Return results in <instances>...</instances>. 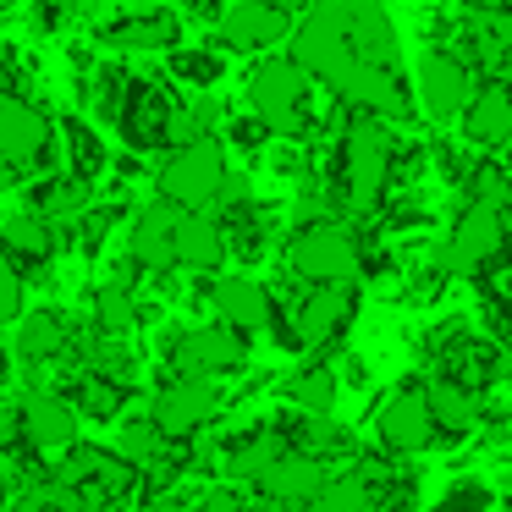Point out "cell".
<instances>
[{
	"instance_id": "24",
	"label": "cell",
	"mask_w": 512,
	"mask_h": 512,
	"mask_svg": "<svg viewBox=\"0 0 512 512\" xmlns=\"http://www.w3.org/2000/svg\"><path fill=\"white\" fill-rule=\"evenodd\" d=\"M287 402L298 413H309V419H331V408H336V375H331V364L298 369V375L287 380Z\"/></svg>"
},
{
	"instance_id": "12",
	"label": "cell",
	"mask_w": 512,
	"mask_h": 512,
	"mask_svg": "<svg viewBox=\"0 0 512 512\" xmlns=\"http://www.w3.org/2000/svg\"><path fill=\"white\" fill-rule=\"evenodd\" d=\"M45 144H50L45 116L28 100H17V94H0V166H12L17 177H23V171L45 155Z\"/></svg>"
},
{
	"instance_id": "2",
	"label": "cell",
	"mask_w": 512,
	"mask_h": 512,
	"mask_svg": "<svg viewBox=\"0 0 512 512\" xmlns=\"http://www.w3.org/2000/svg\"><path fill=\"white\" fill-rule=\"evenodd\" d=\"M221 188H226V155L215 138H188L160 166V199L171 210H204V204L221 199Z\"/></svg>"
},
{
	"instance_id": "38",
	"label": "cell",
	"mask_w": 512,
	"mask_h": 512,
	"mask_svg": "<svg viewBox=\"0 0 512 512\" xmlns=\"http://www.w3.org/2000/svg\"><path fill=\"white\" fill-rule=\"evenodd\" d=\"M276 6H281V12H309L314 0H276Z\"/></svg>"
},
{
	"instance_id": "23",
	"label": "cell",
	"mask_w": 512,
	"mask_h": 512,
	"mask_svg": "<svg viewBox=\"0 0 512 512\" xmlns=\"http://www.w3.org/2000/svg\"><path fill=\"white\" fill-rule=\"evenodd\" d=\"M0 254H17V259H50V248H56V226L45 221L39 210H23V215H6V226H0Z\"/></svg>"
},
{
	"instance_id": "14",
	"label": "cell",
	"mask_w": 512,
	"mask_h": 512,
	"mask_svg": "<svg viewBox=\"0 0 512 512\" xmlns=\"http://www.w3.org/2000/svg\"><path fill=\"white\" fill-rule=\"evenodd\" d=\"M292 34V17L276 0H232V12L221 17V39L232 50H265Z\"/></svg>"
},
{
	"instance_id": "41",
	"label": "cell",
	"mask_w": 512,
	"mask_h": 512,
	"mask_svg": "<svg viewBox=\"0 0 512 512\" xmlns=\"http://www.w3.org/2000/svg\"><path fill=\"white\" fill-rule=\"evenodd\" d=\"M0 380H6V347H0Z\"/></svg>"
},
{
	"instance_id": "20",
	"label": "cell",
	"mask_w": 512,
	"mask_h": 512,
	"mask_svg": "<svg viewBox=\"0 0 512 512\" xmlns=\"http://www.w3.org/2000/svg\"><path fill=\"white\" fill-rule=\"evenodd\" d=\"M177 215L182 210H171V204L160 199V204H149V210L133 221V259L144 270H171V265H177V259H171V232H177Z\"/></svg>"
},
{
	"instance_id": "25",
	"label": "cell",
	"mask_w": 512,
	"mask_h": 512,
	"mask_svg": "<svg viewBox=\"0 0 512 512\" xmlns=\"http://www.w3.org/2000/svg\"><path fill=\"white\" fill-rule=\"evenodd\" d=\"M61 347H67V320L50 309L28 314L23 325H17V353L28 358V364H39V358H61Z\"/></svg>"
},
{
	"instance_id": "40",
	"label": "cell",
	"mask_w": 512,
	"mask_h": 512,
	"mask_svg": "<svg viewBox=\"0 0 512 512\" xmlns=\"http://www.w3.org/2000/svg\"><path fill=\"white\" fill-rule=\"evenodd\" d=\"M56 6H67V12H78V6H83V0H56Z\"/></svg>"
},
{
	"instance_id": "28",
	"label": "cell",
	"mask_w": 512,
	"mask_h": 512,
	"mask_svg": "<svg viewBox=\"0 0 512 512\" xmlns=\"http://www.w3.org/2000/svg\"><path fill=\"white\" fill-rule=\"evenodd\" d=\"M298 512H375V490H369L358 474L325 479V490H320L314 501H303Z\"/></svg>"
},
{
	"instance_id": "34",
	"label": "cell",
	"mask_w": 512,
	"mask_h": 512,
	"mask_svg": "<svg viewBox=\"0 0 512 512\" xmlns=\"http://www.w3.org/2000/svg\"><path fill=\"white\" fill-rule=\"evenodd\" d=\"M479 507H490V490L479 485V479H463V485L446 490L441 507H435V512H479Z\"/></svg>"
},
{
	"instance_id": "26",
	"label": "cell",
	"mask_w": 512,
	"mask_h": 512,
	"mask_svg": "<svg viewBox=\"0 0 512 512\" xmlns=\"http://www.w3.org/2000/svg\"><path fill=\"white\" fill-rule=\"evenodd\" d=\"M89 210H94V188L83 177H56V182H45V193H39V215H45L50 226L56 221H83Z\"/></svg>"
},
{
	"instance_id": "7",
	"label": "cell",
	"mask_w": 512,
	"mask_h": 512,
	"mask_svg": "<svg viewBox=\"0 0 512 512\" xmlns=\"http://www.w3.org/2000/svg\"><path fill=\"white\" fill-rule=\"evenodd\" d=\"M12 424L17 435H23L28 452L39 457H61L67 446H78V408H72L67 397H56V391H28L23 402L12 408Z\"/></svg>"
},
{
	"instance_id": "42",
	"label": "cell",
	"mask_w": 512,
	"mask_h": 512,
	"mask_svg": "<svg viewBox=\"0 0 512 512\" xmlns=\"http://www.w3.org/2000/svg\"><path fill=\"white\" fill-rule=\"evenodd\" d=\"M507 512H512V507H507Z\"/></svg>"
},
{
	"instance_id": "5",
	"label": "cell",
	"mask_w": 512,
	"mask_h": 512,
	"mask_svg": "<svg viewBox=\"0 0 512 512\" xmlns=\"http://www.w3.org/2000/svg\"><path fill=\"white\" fill-rule=\"evenodd\" d=\"M386 177H391V133L375 122V116H364V122H353L347 138H342L347 204H353V210H369V204L380 199V188H386Z\"/></svg>"
},
{
	"instance_id": "17",
	"label": "cell",
	"mask_w": 512,
	"mask_h": 512,
	"mask_svg": "<svg viewBox=\"0 0 512 512\" xmlns=\"http://www.w3.org/2000/svg\"><path fill=\"white\" fill-rule=\"evenodd\" d=\"M171 259H177L182 270H215L226 259V232L221 221H210L204 210H182L177 215V232H171Z\"/></svg>"
},
{
	"instance_id": "37",
	"label": "cell",
	"mask_w": 512,
	"mask_h": 512,
	"mask_svg": "<svg viewBox=\"0 0 512 512\" xmlns=\"http://www.w3.org/2000/svg\"><path fill=\"white\" fill-rule=\"evenodd\" d=\"M17 182H23V177H17L12 166H0V193H6V188H17Z\"/></svg>"
},
{
	"instance_id": "11",
	"label": "cell",
	"mask_w": 512,
	"mask_h": 512,
	"mask_svg": "<svg viewBox=\"0 0 512 512\" xmlns=\"http://www.w3.org/2000/svg\"><path fill=\"white\" fill-rule=\"evenodd\" d=\"M501 243H507V226H501V210H490V204H468L463 221L452 226V243H446V270H485L490 259L501 254Z\"/></svg>"
},
{
	"instance_id": "3",
	"label": "cell",
	"mask_w": 512,
	"mask_h": 512,
	"mask_svg": "<svg viewBox=\"0 0 512 512\" xmlns=\"http://www.w3.org/2000/svg\"><path fill=\"white\" fill-rule=\"evenodd\" d=\"M248 100H254L259 127L281 138H303L309 133V72L292 67V61H265L248 83Z\"/></svg>"
},
{
	"instance_id": "31",
	"label": "cell",
	"mask_w": 512,
	"mask_h": 512,
	"mask_svg": "<svg viewBox=\"0 0 512 512\" xmlns=\"http://www.w3.org/2000/svg\"><path fill=\"white\" fill-rule=\"evenodd\" d=\"M61 133H67V149H72V177H83V182H89L94 171L105 166V149H100V138H94L83 122H67Z\"/></svg>"
},
{
	"instance_id": "22",
	"label": "cell",
	"mask_w": 512,
	"mask_h": 512,
	"mask_svg": "<svg viewBox=\"0 0 512 512\" xmlns=\"http://www.w3.org/2000/svg\"><path fill=\"white\" fill-rule=\"evenodd\" d=\"M127 391H133V386H122V380L89 369V375H78V391H72L67 402L78 408V419L105 424V419H122V413H127Z\"/></svg>"
},
{
	"instance_id": "4",
	"label": "cell",
	"mask_w": 512,
	"mask_h": 512,
	"mask_svg": "<svg viewBox=\"0 0 512 512\" xmlns=\"http://www.w3.org/2000/svg\"><path fill=\"white\" fill-rule=\"evenodd\" d=\"M221 419V386L204 375H177L160 386V397L149 402V424H155L166 441H193L210 424Z\"/></svg>"
},
{
	"instance_id": "32",
	"label": "cell",
	"mask_w": 512,
	"mask_h": 512,
	"mask_svg": "<svg viewBox=\"0 0 512 512\" xmlns=\"http://www.w3.org/2000/svg\"><path fill=\"white\" fill-rule=\"evenodd\" d=\"M171 67H177V78L193 83V89H210V83L221 78V56H210V50H182Z\"/></svg>"
},
{
	"instance_id": "21",
	"label": "cell",
	"mask_w": 512,
	"mask_h": 512,
	"mask_svg": "<svg viewBox=\"0 0 512 512\" xmlns=\"http://www.w3.org/2000/svg\"><path fill=\"white\" fill-rule=\"evenodd\" d=\"M424 408H430L435 430H446V435H468L479 419L474 391L457 386V380H430V386H424Z\"/></svg>"
},
{
	"instance_id": "19",
	"label": "cell",
	"mask_w": 512,
	"mask_h": 512,
	"mask_svg": "<svg viewBox=\"0 0 512 512\" xmlns=\"http://www.w3.org/2000/svg\"><path fill=\"white\" fill-rule=\"evenodd\" d=\"M463 133H468V144H507L512 138V89L507 83H485L479 94H468Z\"/></svg>"
},
{
	"instance_id": "35",
	"label": "cell",
	"mask_w": 512,
	"mask_h": 512,
	"mask_svg": "<svg viewBox=\"0 0 512 512\" xmlns=\"http://www.w3.org/2000/svg\"><path fill=\"white\" fill-rule=\"evenodd\" d=\"M171 512H243V501L232 490H210L204 501H188V507H171Z\"/></svg>"
},
{
	"instance_id": "18",
	"label": "cell",
	"mask_w": 512,
	"mask_h": 512,
	"mask_svg": "<svg viewBox=\"0 0 512 512\" xmlns=\"http://www.w3.org/2000/svg\"><path fill=\"white\" fill-rule=\"evenodd\" d=\"M122 133H127V144L133 149H155V144H166L171 138V105H166V94L160 89H149V83H133L127 89V105H122Z\"/></svg>"
},
{
	"instance_id": "39",
	"label": "cell",
	"mask_w": 512,
	"mask_h": 512,
	"mask_svg": "<svg viewBox=\"0 0 512 512\" xmlns=\"http://www.w3.org/2000/svg\"><path fill=\"white\" fill-rule=\"evenodd\" d=\"M6 496H12V474L0 468V512H6Z\"/></svg>"
},
{
	"instance_id": "15",
	"label": "cell",
	"mask_w": 512,
	"mask_h": 512,
	"mask_svg": "<svg viewBox=\"0 0 512 512\" xmlns=\"http://www.w3.org/2000/svg\"><path fill=\"white\" fill-rule=\"evenodd\" d=\"M468 94H474V83H468L463 61H452V56H424L419 61V105L435 116V122L463 116Z\"/></svg>"
},
{
	"instance_id": "27",
	"label": "cell",
	"mask_w": 512,
	"mask_h": 512,
	"mask_svg": "<svg viewBox=\"0 0 512 512\" xmlns=\"http://www.w3.org/2000/svg\"><path fill=\"white\" fill-rule=\"evenodd\" d=\"M166 446H171V441L155 430V424H149V413H144V419H127L122 435H116V452H122L127 463L138 468V474H144V468H155L160 457H166Z\"/></svg>"
},
{
	"instance_id": "6",
	"label": "cell",
	"mask_w": 512,
	"mask_h": 512,
	"mask_svg": "<svg viewBox=\"0 0 512 512\" xmlns=\"http://www.w3.org/2000/svg\"><path fill=\"white\" fill-rule=\"evenodd\" d=\"M287 265L298 270L303 281H314V287H331V281H353V276H358V243H353V232H347V226H336V221H314V226H303V232L292 237Z\"/></svg>"
},
{
	"instance_id": "30",
	"label": "cell",
	"mask_w": 512,
	"mask_h": 512,
	"mask_svg": "<svg viewBox=\"0 0 512 512\" xmlns=\"http://www.w3.org/2000/svg\"><path fill=\"white\" fill-rule=\"evenodd\" d=\"M133 325H138L133 292L127 287H100V298H94V331H100L105 342H116V336H127Z\"/></svg>"
},
{
	"instance_id": "16",
	"label": "cell",
	"mask_w": 512,
	"mask_h": 512,
	"mask_svg": "<svg viewBox=\"0 0 512 512\" xmlns=\"http://www.w3.org/2000/svg\"><path fill=\"white\" fill-rule=\"evenodd\" d=\"M210 303H215V314H221V325H232L237 336H243V331H265V325L276 320V303H270V292L259 287V281H248V276L215 281Z\"/></svg>"
},
{
	"instance_id": "9",
	"label": "cell",
	"mask_w": 512,
	"mask_h": 512,
	"mask_svg": "<svg viewBox=\"0 0 512 512\" xmlns=\"http://www.w3.org/2000/svg\"><path fill=\"white\" fill-rule=\"evenodd\" d=\"M353 309H358L353 281H331V287H314L309 298L298 303V314L287 320L292 347H325V342H336V336L347 331V320H353Z\"/></svg>"
},
{
	"instance_id": "1",
	"label": "cell",
	"mask_w": 512,
	"mask_h": 512,
	"mask_svg": "<svg viewBox=\"0 0 512 512\" xmlns=\"http://www.w3.org/2000/svg\"><path fill=\"white\" fill-rule=\"evenodd\" d=\"M287 61L303 67L309 78H320L336 100L358 105L369 116L408 111L402 45L380 0H314L303 23L292 28Z\"/></svg>"
},
{
	"instance_id": "29",
	"label": "cell",
	"mask_w": 512,
	"mask_h": 512,
	"mask_svg": "<svg viewBox=\"0 0 512 512\" xmlns=\"http://www.w3.org/2000/svg\"><path fill=\"white\" fill-rule=\"evenodd\" d=\"M111 45L116 50H160V45H177V23L166 12L155 17H127L122 28H111Z\"/></svg>"
},
{
	"instance_id": "36",
	"label": "cell",
	"mask_w": 512,
	"mask_h": 512,
	"mask_svg": "<svg viewBox=\"0 0 512 512\" xmlns=\"http://www.w3.org/2000/svg\"><path fill=\"white\" fill-rule=\"evenodd\" d=\"M496 45L512 50V12H496Z\"/></svg>"
},
{
	"instance_id": "13",
	"label": "cell",
	"mask_w": 512,
	"mask_h": 512,
	"mask_svg": "<svg viewBox=\"0 0 512 512\" xmlns=\"http://www.w3.org/2000/svg\"><path fill=\"white\" fill-rule=\"evenodd\" d=\"M375 435H380L386 452H402V457L424 452V446L435 441V419H430V408H424V391H397V397L380 402Z\"/></svg>"
},
{
	"instance_id": "10",
	"label": "cell",
	"mask_w": 512,
	"mask_h": 512,
	"mask_svg": "<svg viewBox=\"0 0 512 512\" xmlns=\"http://www.w3.org/2000/svg\"><path fill=\"white\" fill-rule=\"evenodd\" d=\"M254 490L265 501H276V507H292L298 512L303 501H314L325 490V463L320 457H309V452H276L265 468H259V479H254Z\"/></svg>"
},
{
	"instance_id": "8",
	"label": "cell",
	"mask_w": 512,
	"mask_h": 512,
	"mask_svg": "<svg viewBox=\"0 0 512 512\" xmlns=\"http://www.w3.org/2000/svg\"><path fill=\"white\" fill-rule=\"evenodd\" d=\"M171 364L177 375H237L248 364V342L232 331V325H199V331H182L177 347H171Z\"/></svg>"
},
{
	"instance_id": "33",
	"label": "cell",
	"mask_w": 512,
	"mask_h": 512,
	"mask_svg": "<svg viewBox=\"0 0 512 512\" xmlns=\"http://www.w3.org/2000/svg\"><path fill=\"white\" fill-rule=\"evenodd\" d=\"M23 314V270L12 265V254H0V325H12Z\"/></svg>"
}]
</instances>
